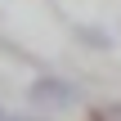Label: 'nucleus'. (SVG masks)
Wrapping results in <instances>:
<instances>
[{
	"label": "nucleus",
	"instance_id": "20e7f679",
	"mask_svg": "<svg viewBox=\"0 0 121 121\" xmlns=\"http://www.w3.org/2000/svg\"><path fill=\"white\" fill-rule=\"evenodd\" d=\"M0 121H13V117H9V112H0Z\"/></svg>",
	"mask_w": 121,
	"mask_h": 121
},
{
	"label": "nucleus",
	"instance_id": "7ed1b4c3",
	"mask_svg": "<svg viewBox=\"0 0 121 121\" xmlns=\"http://www.w3.org/2000/svg\"><path fill=\"white\" fill-rule=\"evenodd\" d=\"M81 40H90V45H108V36H99V31H76Z\"/></svg>",
	"mask_w": 121,
	"mask_h": 121
},
{
	"label": "nucleus",
	"instance_id": "f03ea898",
	"mask_svg": "<svg viewBox=\"0 0 121 121\" xmlns=\"http://www.w3.org/2000/svg\"><path fill=\"white\" fill-rule=\"evenodd\" d=\"M99 121H121V103H103L99 108Z\"/></svg>",
	"mask_w": 121,
	"mask_h": 121
},
{
	"label": "nucleus",
	"instance_id": "f257e3e1",
	"mask_svg": "<svg viewBox=\"0 0 121 121\" xmlns=\"http://www.w3.org/2000/svg\"><path fill=\"white\" fill-rule=\"evenodd\" d=\"M76 94L81 90L63 76H36L31 81V103H40V108H76Z\"/></svg>",
	"mask_w": 121,
	"mask_h": 121
}]
</instances>
